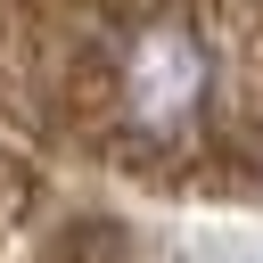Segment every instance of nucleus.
Listing matches in <instances>:
<instances>
[{
  "label": "nucleus",
  "instance_id": "f257e3e1",
  "mask_svg": "<svg viewBox=\"0 0 263 263\" xmlns=\"http://www.w3.org/2000/svg\"><path fill=\"white\" fill-rule=\"evenodd\" d=\"M107 115L140 148H189L214 123L222 99V58L189 8H140L107 41Z\"/></svg>",
  "mask_w": 263,
  "mask_h": 263
}]
</instances>
